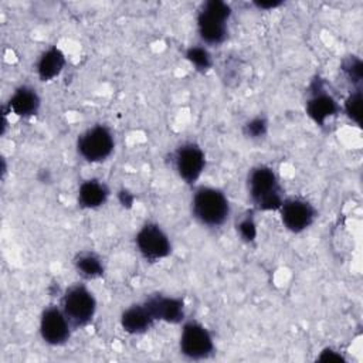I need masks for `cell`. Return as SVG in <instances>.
I'll return each instance as SVG.
<instances>
[{
  "label": "cell",
  "mask_w": 363,
  "mask_h": 363,
  "mask_svg": "<svg viewBox=\"0 0 363 363\" xmlns=\"http://www.w3.org/2000/svg\"><path fill=\"white\" fill-rule=\"evenodd\" d=\"M248 191L252 203L259 210H278L282 206L281 187L271 167H254L248 176Z\"/></svg>",
  "instance_id": "6da1fadb"
},
{
  "label": "cell",
  "mask_w": 363,
  "mask_h": 363,
  "mask_svg": "<svg viewBox=\"0 0 363 363\" xmlns=\"http://www.w3.org/2000/svg\"><path fill=\"white\" fill-rule=\"evenodd\" d=\"M194 217L204 225H221L230 213V204L223 191L214 187H200L193 196Z\"/></svg>",
  "instance_id": "7a4b0ae2"
},
{
  "label": "cell",
  "mask_w": 363,
  "mask_h": 363,
  "mask_svg": "<svg viewBox=\"0 0 363 363\" xmlns=\"http://www.w3.org/2000/svg\"><path fill=\"white\" fill-rule=\"evenodd\" d=\"M230 14L231 9L224 1H206L197 17L200 37L208 44L223 43L227 37V20Z\"/></svg>",
  "instance_id": "3957f363"
},
{
  "label": "cell",
  "mask_w": 363,
  "mask_h": 363,
  "mask_svg": "<svg viewBox=\"0 0 363 363\" xmlns=\"http://www.w3.org/2000/svg\"><path fill=\"white\" fill-rule=\"evenodd\" d=\"M96 309V302L92 295L85 286L74 285L67 289L62 298V312L65 313L67 319L74 326H84L86 325Z\"/></svg>",
  "instance_id": "277c9868"
},
{
  "label": "cell",
  "mask_w": 363,
  "mask_h": 363,
  "mask_svg": "<svg viewBox=\"0 0 363 363\" xmlns=\"http://www.w3.org/2000/svg\"><path fill=\"white\" fill-rule=\"evenodd\" d=\"M113 136L111 130L102 125H96L84 132L78 139L79 155L91 163L105 160L113 150Z\"/></svg>",
  "instance_id": "5b68a950"
},
{
  "label": "cell",
  "mask_w": 363,
  "mask_h": 363,
  "mask_svg": "<svg viewBox=\"0 0 363 363\" xmlns=\"http://www.w3.org/2000/svg\"><path fill=\"white\" fill-rule=\"evenodd\" d=\"M180 350L189 359H206L214 350L211 335L203 325L197 322H189L183 326L182 330Z\"/></svg>",
  "instance_id": "8992f818"
},
{
  "label": "cell",
  "mask_w": 363,
  "mask_h": 363,
  "mask_svg": "<svg viewBox=\"0 0 363 363\" xmlns=\"http://www.w3.org/2000/svg\"><path fill=\"white\" fill-rule=\"evenodd\" d=\"M136 245L146 259H160L170 254L172 245L166 233L157 224H145L136 234Z\"/></svg>",
  "instance_id": "52a82bcc"
},
{
  "label": "cell",
  "mask_w": 363,
  "mask_h": 363,
  "mask_svg": "<svg viewBox=\"0 0 363 363\" xmlns=\"http://www.w3.org/2000/svg\"><path fill=\"white\" fill-rule=\"evenodd\" d=\"M206 164L204 152L196 143H186L176 150L174 166L186 183H194Z\"/></svg>",
  "instance_id": "ba28073f"
},
{
  "label": "cell",
  "mask_w": 363,
  "mask_h": 363,
  "mask_svg": "<svg viewBox=\"0 0 363 363\" xmlns=\"http://www.w3.org/2000/svg\"><path fill=\"white\" fill-rule=\"evenodd\" d=\"M69 320L67 319L65 313L55 308H47L40 319V332L43 339L50 345H62L69 337Z\"/></svg>",
  "instance_id": "9c48e42d"
},
{
  "label": "cell",
  "mask_w": 363,
  "mask_h": 363,
  "mask_svg": "<svg viewBox=\"0 0 363 363\" xmlns=\"http://www.w3.org/2000/svg\"><path fill=\"white\" fill-rule=\"evenodd\" d=\"M281 217L289 231L301 233L313 223L315 208L302 199H288L282 201Z\"/></svg>",
  "instance_id": "30bf717a"
},
{
  "label": "cell",
  "mask_w": 363,
  "mask_h": 363,
  "mask_svg": "<svg viewBox=\"0 0 363 363\" xmlns=\"http://www.w3.org/2000/svg\"><path fill=\"white\" fill-rule=\"evenodd\" d=\"M145 306L149 309L155 320L177 323L184 318V303L179 298L153 295L146 299Z\"/></svg>",
  "instance_id": "8fae6325"
},
{
  "label": "cell",
  "mask_w": 363,
  "mask_h": 363,
  "mask_svg": "<svg viewBox=\"0 0 363 363\" xmlns=\"http://www.w3.org/2000/svg\"><path fill=\"white\" fill-rule=\"evenodd\" d=\"M10 111L18 116H33L40 108V96L30 86H20L14 91L9 101Z\"/></svg>",
  "instance_id": "7c38bea8"
},
{
  "label": "cell",
  "mask_w": 363,
  "mask_h": 363,
  "mask_svg": "<svg viewBox=\"0 0 363 363\" xmlns=\"http://www.w3.org/2000/svg\"><path fill=\"white\" fill-rule=\"evenodd\" d=\"M155 322V318L149 312V309L143 305H133L128 308L121 318L122 328L128 333H143L146 332Z\"/></svg>",
  "instance_id": "4fadbf2b"
},
{
  "label": "cell",
  "mask_w": 363,
  "mask_h": 363,
  "mask_svg": "<svg viewBox=\"0 0 363 363\" xmlns=\"http://www.w3.org/2000/svg\"><path fill=\"white\" fill-rule=\"evenodd\" d=\"M109 190L108 187L101 183L99 180H86L79 186L78 190V200L82 207L86 208H96L102 206L108 199Z\"/></svg>",
  "instance_id": "5bb4252c"
},
{
  "label": "cell",
  "mask_w": 363,
  "mask_h": 363,
  "mask_svg": "<svg viewBox=\"0 0 363 363\" xmlns=\"http://www.w3.org/2000/svg\"><path fill=\"white\" fill-rule=\"evenodd\" d=\"M65 65V57L57 47L48 48L38 60L37 72L41 81H50L55 78Z\"/></svg>",
  "instance_id": "9a60e30c"
},
{
  "label": "cell",
  "mask_w": 363,
  "mask_h": 363,
  "mask_svg": "<svg viewBox=\"0 0 363 363\" xmlns=\"http://www.w3.org/2000/svg\"><path fill=\"white\" fill-rule=\"evenodd\" d=\"M337 111L336 101L328 94H315L306 102V112L308 115L318 123L322 125L328 118L335 115Z\"/></svg>",
  "instance_id": "2e32d148"
},
{
  "label": "cell",
  "mask_w": 363,
  "mask_h": 363,
  "mask_svg": "<svg viewBox=\"0 0 363 363\" xmlns=\"http://www.w3.org/2000/svg\"><path fill=\"white\" fill-rule=\"evenodd\" d=\"M75 268L84 278H88V279L98 278L104 274V265L99 257H96L92 252L79 254L75 258Z\"/></svg>",
  "instance_id": "e0dca14e"
},
{
  "label": "cell",
  "mask_w": 363,
  "mask_h": 363,
  "mask_svg": "<svg viewBox=\"0 0 363 363\" xmlns=\"http://www.w3.org/2000/svg\"><path fill=\"white\" fill-rule=\"evenodd\" d=\"M186 58L200 71H206L211 67V57L208 54V51L203 47H190L186 51Z\"/></svg>",
  "instance_id": "ac0fdd59"
},
{
  "label": "cell",
  "mask_w": 363,
  "mask_h": 363,
  "mask_svg": "<svg viewBox=\"0 0 363 363\" xmlns=\"http://www.w3.org/2000/svg\"><path fill=\"white\" fill-rule=\"evenodd\" d=\"M360 104H362V94L360 91H356L349 95V98L345 102V111L347 116L354 121L356 123H360Z\"/></svg>",
  "instance_id": "d6986e66"
},
{
  "label": "cell",
  "mask_w": 363,
  "mask_h": 363,
  "mask_svg": "<svg viewBox=\"0 0 363 363\" xmlns=\"http://www.w3.org/2000/svg\"><path fill=\"white\" fill-rule=\"evenodd\" d=\"M343 69L346 72V75L349 77L350 81L353 82H360L362 81V75H363V65L362 61L359 58H349L345 65Z\"/></svg>",
  "instance_id": "ffe728a7"
},
{
  "label": "cell",
  "mask_w": 363,
  "mask_h": 363,
  "mask_svg": "<svg viewBox=\"0 0 363 363\" xmlns=\"http://www.w3.org/2000/svg\"><path fill=\"white\" fill-rule=\"evenodd\" d=\"M244 130H245V135L250 136V138H252V139L261 138V136H264L265 132H267V121H265L264 118H261V116L254 118V119H251V121L245 125Z\"/></svg>",
  "instance_id": "44dd1931"
},
{
  "label": "cell",
  "mask_w": 363,
  "mask_h": 363,
  "mask_svg": "<svg viewBox=\"0 0 363 363\" xmlns=\"http://www.w3.org/2000/svg\"><path fill=\"white\" fill-rule=\"evenodd\" d=\"M237 230H238L241 238L245 240V241H252L255 238V235H257V227H255V223H254V220L251 217L242 218L238 223Z\"/></svg>",
  "instance_id": "7402d4cb"
},
{
  "label": "cell",
  "mask_w": 363,
  "mask_h": 363,
  "mask_svg": "<svg viewBox=\"0 0 363 363\" xmlns=\"http://www.w3.org/2000/svg\"><path fill=\"white\" fill-rule=\"evenodd\" d=\"M319 360L320 362H337L339 363V362H343V357L332 349H325L322 352V354L319 356Z\"/></svg>",
  "instance_id": "603a6c76"
},
{
  "label": "cell",
  "mask_w": 363,
  "mask_h": 363,
  "mask_svg": "<svg viewBox=\"0 0 363 363\" xmlns=\"http://www.w3.org/2000/svg\"><path fill=\"white\" fill-rule=\"evenodd\" d=\"M119 200L123 206H130L133 203V196H130V193H128V191H121Z\"/></svg>",
  "instance_id": "cb8c5ba5"
},
{
  "label": "cell",
  "mask_w": 363,
  "mask_h": 363,
  "mask_svg": "<svg viewBox=\"0 0 363 363\" xmlns=\"http://www.w3.org/2000/svg\"><path fill=\"white\" fill-rule=\"evenodd\" d=\"M281 1H255V6L259 9H274L278 7Z\"/></svg>",
  "instance_id": "d4e9b609"
}]
</instances>
